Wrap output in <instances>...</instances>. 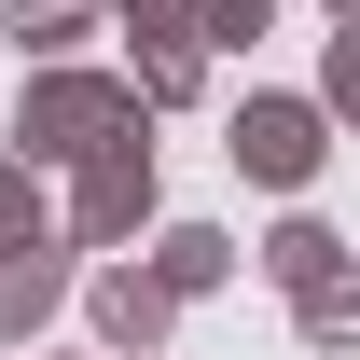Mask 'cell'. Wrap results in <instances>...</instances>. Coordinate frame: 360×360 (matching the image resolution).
I'll return each mask as SVG.
<instances>
[]
</instances>
